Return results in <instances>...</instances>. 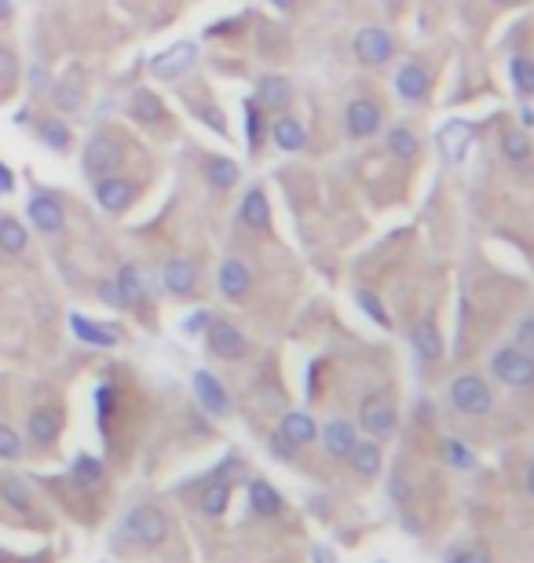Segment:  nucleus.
I'll return each instance as SVG.
<instances>
[{"label": "nucleus", "mask_w": 534, "mask_h": 563, "mask_svg": "<svg viewBox=\"0 0 534 563\" xmlns=\"http://www.w3.org/2000/svg\"><path fill=\"white\" fill-rule=\"evenodd\" d=\"M136 198V187L129 180H121V176H103L96 183V202L107 209V213H121V209H129V202Z\"/></svg>", "instance_id": "obj_20"}, {"label": "nucleus", "mask_w": 534, "mask_h": 563, "mask_svg": "<svg viewBox=\"0 0 534 563\" xmlns=\"http://www.w3.org/2000/svg\"><path fill=\"white\" fill-rule=\"evenodd\" d=\"M293 103V85H289V77L282 74H267L257 81V107L260 110H271V114H282L289 110Z\"/></svg>", "instance_id": "obj_15"}, {"label": "nucleus", "mask_w": 534, "mask_h": 563, "mask_svg": "<svg viewBox=\"0 0 534 563\" xmlns=\"http://www.w3.org/2000/svg\"><path fill=\"white\" fill-rule=\"evenodd\" d=\"M99 297L107 300V304H114V308H121V304H118V289H114V282H103V286H99Z\"/></svg>", "instance_id": "obj_45"}, {"label": "nucleus", "mask_w": 534, "mask_h": 563, "mask_svg": "<svg viewBox=\"0 0 534 563\" xmlns=\"http://www.w3.org/2000/svg\"><path fill=\"white\" fill-rule=\"evenodd\" d=\"M26 563H44V560H26Z\"/></svg>", "instance_id": "obj_51"}, {"label": "nucleus", "mask_w": 534, "mask_h": 563, "mask_svg": "<svg viewBox=\"0 0 534 563\" xmlns=\"http://www.w3.org/2000/svg\"><path fill=\"white\" fill-rule=\"evenodd\" d=\"M447 563H494V556L483 553V549H454L447 556Z\"/></svg>", "instance_id": "obj_42"}, {"label": "nucleus", "mask_w": 534, "mask_h": 563, "mask_svg": "<svg viewBox=\"0 0 534 563\" xmlns=\"http://www.w3.org/2000/svg\"><path fill=\"white\" fill-rule=\"evenodd\" d=\"M26 432H30V443L33 447H52L59 432H63V414L55 410V406H37L26 421Z\"/></svg>", "instance_id": "obj_16"}, {"label": "nucleus", "mask_w": 534, "mask_h": 563, "mask_svg": "<svg viewBox=\"0 0 534 563\" xmlns=\"http://www.w3.org/2000/svg\"><path fill=\"white\" fill-rule=\"evenodd\" d=\"M0 498H4V505H11L15 512H30V505H33L30 483L19 479V476L0 479Z\"/></svg>", "instance_id": "obj_34"}, {"label": "nucleus", "mask_w": 534, "mask_h": 563, "mask_svg": "<svg viewBox=\"0 0 534 563\" xmlns=\"http://www.w3.org/2000/svg\"><path fill=\"white\" fill-rule=\"evenodd\" d=\"M388 128V103L377 96H355L344 107V136L348 143H370Z\"/></svg>", "instance_id": "obj_4"}, {"label": "nucleus", "mask_w": 534, "mask_h": 563, "mask_svg": "<svg viewBox=\"0 0 534 563\" xmlns=\"http://www.w3.org/2000/svg\"><path fill=\"white\" fill-rule=\"evenodd\" d=\"M491 4H494V8H505V11H509V8H524L527 0H491Z\"/></svg>", "instance_id": "obj_46"}, {"label": "nucleus", "mask_w": 534, "mask_h": 563, "mask_svg": "<svg viewBox=\"0 0 534 563\" xmlns=\"http://www.w3.org/2000/svg\"><path fill=\"white\" fill-rule=\"evenodd\" d=\"M249 509L257 512L260 520H275V516H282L286 501L267 479H249Z\"/></svg>", "instance_id": "obj_23"}, {"label": "nucleus", "mask_w": 534, "mask_h": 563, "mask_svg": "<svg viewBox=\"0 0 534 563\" xmlns=\"http://www.w3.org/2000/svg\"><path fill=\"white\" fill-rule=\"evenodd\" d=\"M37 136H41V143L48 150H55V154H66V150H70V139H74V132L63 125V117H44L41 125H37Z\"/></svg>", "instance_id": "obj_31"}, {"label": "nucleus", "mask_w": 534, "mask_h": 563, "mask_svg": "<svg viewBox=\"0 0 534 563\" xmlns=\"http://www.w3.org/2000/svg\"><path fill=\"white\" fill-rule=\"evenodd\" d=\"M30 220H33V227L37 231H44V234H59L66 227V216H63V205L55 202L52 194H33L30 198Z\"/></svg>", "instance_id": "obj_18"}, {"label": "nucleus", "mask_w": 534, "mask_h": 563, "mask_svg": "<svg viewBox=\"0 0 534 563\" xmlns=\"http://www.w3.org/2000/svg\"><path fill=\"white\" fill-rule=\"evenodd\" d=\"M11 19V0H0V22Z\"/></svg>", "instance_id": "obj_49"}, {"label": "nucleus", "mask_w": 534, "mask_h": 563, "mask_svg": "<svg viewBox=\"0 0 534 563\" xmlns=\"http://www.w3.org/2000/svg\"><path fill=\"white\" fill-rule=\"evenodd\" d=\"M194 395H198V403L209 410L213 417H227L231 414V395H227V388L220 381H216L209 370H198L194 373Z\"/></svg>", "instance_id": "obj_14"}, {"label": "nucleus", "mask_w": 534, "mask_h": 563, "mask_svg": "<svg viewBox=\"0 0 534 563\" xmlns=\"http://www.w3.org/2000/svg\"><path fill=\"white\" fill-rule=\"evenodd\" d=\"M114 289H118V304L121 308H139L147 300V286H143V275H139L136 264H125L114 278Z\"/></svg>", "instance_id": "obj_26"}, {"label": "nucleus", "mask_w": 534, "mask_h": 563, "mask_svg": "<svg viewBox=\"0 0 534 563\" xmlns=\"http://www.w3.org/2000/svg\"><path fill=\"white\" fill-rule=\"evenodd\" d=\"M52 103L63 110V114L81 110V103H85V88H81V81H77V77H63V81H55Z\"/></svg>", "instance_id": "obj_32"}, {"label": "nucleus", "mask_w": 534, "mask_h": 563, "mask_svg": "<svg viewBox=\"0 0 534 563\" xmlns=\"http://www.w3.org/2000/svg\"><path fill=\"white\" fill-rule=\"evenodd\" d=\"M161 282H165V289H169L172 297H191L194 286H198V267L187 256H172L169 264H165V271H161Z\"/></svg>", "instance_id": "obj_17"}, {"label": "nucleus", "mask_w": 534, "mask_h": 563, "mask_svg": "<svg viewBox=\"0 0 534 563\" xmlns=\"http://www.w3.org/2000/svg\"><path fill=\"white\" fill-rule=\"evenodd\" d=\"M0 563H4V556H0Z\"/></svg>", "instance_id": "obj_52"}, {"label": "nucleus", "mask_w": 534, "mask_h": 563, "mask_svg": "<svg viewBox=\"0 0 534 563\" xmlns=\"http://www.w3.org/2000/svg\"><path fill=\"white\" fill-rule=\"evenodd\" d=\"M359 428L370 432V439H377V443L392 439L396 436V428H399L396 403H392L385 392H370L363 399V406H359Z\"/></svg>", "instance_id": "obj_7"}, {"label": "nucleus", "mask_w": 534, "mask_h": 563, "mask_svg": "<svg viewBox=\"0 0 534 563\" xmlns=\"http://www.w3.org/2000/svg\"><path fill=\"white\" fill-rule=\"evenodd\" d=\"M410 344H414L417 359L421 362H439L443 359V333H439L436 319H421L410 333Z\"/></svg>", "instance_id": "obj_25"}, {"label": "nucleus", "mask_w": 534, "mask_h": 563, "mask_svg": "<svg viewBox=\"0 0 534 563\" xmlns=\"http://www.w3.org/2000/svg\"><path fill=\"white\" fill-rule=\"evenodd\" d=\"M278 432L293 443L297 450L311 447L315 439H319V425H315V417L304 414V410H289L286 417H282V425H278Z\"/></svg>", "instance_id": "obj_21"}, {"label": "nucleus", "mask_w": 534, "mask_h": 563, "mask_svg": "<svg viewBox=\"0 0 534 563\" xmlns=\"http://www.w3.org/2000/svg\"><path fill=\"white\" fill-rule=\"evenodd\" d=\"M22 454V439H19V432L11 425H0V457L4 461H11V457H19Z\"/></svg>", "instance_id": "obj_40"}, {"label": "nucleus", "mask_w": 534, "mask_h": 563, "mask_svg": "<svg viewBox=\"0 0 534 563\" xmlns=\"http://www.w3.org/2000/svg\"><path fill=\"white\" fill-rule=\"evenodd\" d=\"M132 114H136V121H143V125H158V121H165V103H161L150 88H139V92H132Z\"/></svg>", "instance_id": "obj_30"}, {"label": "nucleus", "mask_w": 534, "mask_h": 563, "mask_svg": "<svg viewBox=\"0 0 534 563\" xmlns=\"http://www.w3.org/2000/svg\"><path fill=\"white\" fill-rule=\"evenodd\" d=\"M439 454H443V461L447 465H454V468H461V472H469V468H476V454H472L461 439H454V436H447L443 443H439Z\"/></svg>", "instance_id": "obj_37"}, {"label": "nucleus", "mask_w": 534, "mask_h": 563, "mask_svg": "<svg viewBox=\"0 0 534 563\" xmlns=\"http://www.w3.org/2000/svg\"><path fill=\"white\" fill-rule=\"evenodd\" d=\"M359 304H363V308L370 311V315H374V319L381 322V326H388V311L381 308V300H377L374 293H359Z\"/></svg>", "instance_id": "obj_43"}, {"label": "nucleus", "mask_w": 534, "mask_h": 563, "mask_svg": "<svg viewBox=\"0 0 534 563\" xmlns=\"http://www.w3.org/2000/svg\"><path fill=\"white\" fill-rule=\"evenodd\" d=\"M26 238H30V234H26V227H22L15 216H4V220H0V253L4 256H19L22 249H26Z\"/></svg>", "instance_id": "obj_36"}, {"label": "nucleus", "mask_w": 534, "mask_h": 563, "mask_svg": "<svg viewBox=\"0 0 534 563\" xmlns=\"http://www.w3.org/2000/svg\"><path fill=\"white\" fill-rule=\"evenodd\" d=\"M70 330L85 340V344H96V348H114V344H118V330L99 326V322H88L85 315H70Z\"/></svg>", "instance_id": "obj_28"}, {"label": "nucleus", "mask_w": 534, "mask_h": 563, "mask_svg": "<svg viewBox=\"0 0 534 563\" xmlns=\"http://www.w3.org/2000/svg\"><path fill=\"white\" fill-rule=\"evenodd\" d=\"M4 191H11V172L0 165V194H4Z\"/></svg>", "instance_id": "obj_47"}, {"label": "nucleus", "mask_w": 534, "mask_h": 563, "mask_svg": "<svg viewBox=\"0 0 534 563\" xmlns=\"http://www.w3.org/2000/svg\"><path fill=\"white\" fill-rule=\"evenodd\" d=\"M271 139H275L278 150H286V154H297V150L308 147V128L300 125L293 114H278L275 125H271Z\"/></svg>", "instance_id": "obj_24"}, {"label": "nucleus", "mask_w": 534, "mask_h": 563, "mask_svg": "<svg viewBox=\"0 0 534 563\" xmlns=\"http://www.w3.org/2000/svg\"><path fill=\"white\" fill-rule=\"evenodd\" d=\"M487 370H491V381L509 388V392H534V359L516 348L513 340L494 348Z\"/></svg>", "instance_id": "obj_5"}, {"label": "nucleus", "mask_w": 534, "mask_h": 563, "mask_svg": "<svg viewBox=\"0 0 534 563\" xmlns=\"http://www.w3.org/2000/svg\"><path fill=\"white\" fill-rule=\"evenodd\" d=\"M194 63H198V48H194L191 41H183L154 55V59H150V74L161 77V81H176V77L187 74Z\"/></svg>", "instance_id": "obj_10"}, {"label": "nucleus", "mask_w": 534, "mask_h": 563, "mask_svg": "<svg viewBox=\"0 0 534 563\" xmlns=\"http://www.w3.org/2000/svg\"><path fill=\"white\" fill-rule=\"evenodd\" d=\"M205 344H209V351H213L216 359H227V362L242 359V355L249 351L246 333L238 330V326H231V322H209Z\"/></svg>", "instance_id": "obj_11"}, {"label": "nucleus", "mask_w": 534, "mask_h": 563, "mask_svg": "<svg viewBox=\"0 0 534 563\" xmlns=\"http://www.w3.org/2000/svg\"><path fill=\"white\" fill-rule=\"evenodd\" d=\"M385 147L388 154H392V161H399V165H417L421 161V150H425V139H421V132H417L414 125H388L385 128Z\"/></svg>", "instance_id": "obj_12"}, {"label": "nucleus", "mask_w": 534, "mask_h": 563, "mask_svg": "<svg viewBox=\"0 0 534 563\" xmlns=\"http://www.w3.org/2000/svg\"><path fill=\"white\" fill-rule=\"evenodd\" d=\"M524 487H527V494L534 498V461L527 465V476H524Z\"/></svg>", "instance_id": "obj_48"}, {"label": "nucleus", "mask_w": 534, "mask_h": 563, "mask_svg": "<svg viewBox=\"0 0 534 563\" xmlns=\"http://www.w3.org/2000/svg\"><path fill=\"white\" fill-rule=\"evenodd\" d=\"M271 454H275L278 461H289V457L297 454V447H293V443H289L282 432H275V436H271Z\"/></svg>", "instance_id": "obj_44"}, {"label": "nucleus", "mask_w": 534, "mask_h": 563, "mask_svg": "<svg viewBox=\"0 0 534 563\" xmlns=\"http://www.w3.org/2000/svg\"><path fill=\"white\" fill-rule=\"evenodd\" d=\"M513 344L520 351H527L534 359V311H527L524 319L516 322V330H513Z\"/></svg>", "instance_id": "obj_39"}, {"label": "nucleus", "mask_w": 534, "mask_h": 563, "mask_svg": "<svg viewBox=\"0 0 534 563\" xmlns=\"http://www.w3.org/2000/svg\"><path fill=\"white\" fill-rule=\"evenodd\" d=\"M205 180H209V187H216V191H227V187L238 183V165L231 158H209L205 161Z\"/></svg>", "instance_id": "obj_35"}, {"label": "nucleus", "mask_w": 534, "mask_h": 563, "mask_svg": "<svg viewBox=\"0 0 534 563\" xmlns=\"http://www.w3.org/2000/svg\"><path fill=\"white\" fill-rule=\"evenodd\" d=\"M271 4H275V8H282V11H289L293 4H297V0H271Z\"/></svg>", "instance_id": "obj_50"}, {"label": "nucleus", "mask_w": 534, "mask_h": 563, "mask_svg": "<svg viewBox=\"0 0 534 563\" xmlns=\"http://www.w3.org/2000/svg\"><path fill=\"white\" fill-rule=\"evenodd\" d=\"M227 505H231V483L216 476L213 483L202 490V512L216 520V516H224V512H227Z\"/></svg>", "instance_id": "obj_33"}, {"label": "nucleus", "mask_w": 534, "mask_h": 563, "mask_svg": "<svg viewBox=\"0 0 534 563\" xmlns=\"http://www.w3.org/2000/svg\"><path fill=\"white\" fill-rule=\"evenodd\" d=\"M392 92H396L403 107H425L432 92H436V70L421 55H406V59H399L396 74H392Z\"/></svg>", "instance_id": "obj_2"}, {"label": "nucleus", "mask_w": 534, "mask_h": 563, "mask_svg": "<svg viewBox=\"0 0 534 563\" xmlns=\"http://www.w3.org/2000/svg\"><path fill=\"white\" fill-rule=\"evenodd\" d=\"M121 161H125V154H121L118 139L92 136L85 143V172H88V176H96V180H103V176H114V172L121 169Z\"/></svg>", "instance_id": "obj_8"}, {"label": "nucleus", "mask_w": 534, "mask_h": 563, "mask_svg": "<svg viewBox=\"0 0 534 563\" xmlns=\"http://www.w3.org/2000/svg\"><path fill=\"white\" fill-rule=\"evenodd\" d=\"M352 55L355 63L366 66V70H385V66H392L399 59L396 33L381 26V22H366L352 37Z\"/></svg>", "instance_id": "obj_3"}, {"label": "nucleus", "mask_w": 534, "mask_h": 563, "mask_svg": "<svg viewBox=\"0 0 534 563\" xmlns=\"http://www.w3.org/2000/svg\"><path fill=\"white\" fill-rule=\"evenodd\" d=\"M118 538L121 542L154 549V545H161L165 538H169V520H165V512L154 509V505H139V509H132L129 516L121 520Z\"/></svg>", "instance_id": "obj_6"}, {"label": "nucleus", "mask_w": 534, "mask_h": 563, "mask_svg": "<svg viewBox=\"0 0 534 563\" xmlns=\"http://www.w3.org/2000/svg\"><path fill=\"white\" fill-rule=\"evenodd\" d=\"M238 216H242V224H246L249 231H267V227H271V205H267V194L260 191V187H253V191L242 198Z\"/></svg>", "instance_id": "obj_27"}, {"label": "nucleus", "mask_w": 534, "mask_h": 563, "mask_svg": "<svg viewBox=\"0 0 534 563\" xmlns=\"http://www.w3.org/2000/svg\"><path fill=\"white\" fill-rule=\"evenodd\" d=\"M70 476H74L77 487H92V483H99V479H103V461H99V457H92V454H81L74 461V472H70Z\"/></svg>", "instance_id": "obj_38"}, {"label": "nucleus", "mask_w": 534, "mask_h": 563, "mask_svg": "<svg viewBox=\"0 0 534 563\" xmlns=\"http://www.w3.org/2000/svg\"><path fill=\"white\" fill-rule=\"evenodd\" d=\"M216 286L227 300H242L253 289V271H249L242 260H224L220 264V275H216Z\"/></svg>", "instance_id": "obj_19"}, {"label": "nucleus", "mask_w": 534, "mask_h": 563, "mask_svg": "<svg viewBox=\"0 0 534 563\" xmlns=\"http://www.w3.org/2000/svg\"><path fill=\"white\" fill-rule=\"evenodd\" d=\"M498 150H502V161L513 172H534V139L524 128L505 125L498 132Z\"/></svg>", "instance_id": "obj_9"}, {"label": "nucleus", "mask_w": 534, "mask_h": 563, "mask_svg": "<svg viewBox=\"0 0 534 563\" xmlns=\"http://www.w3.org/2000/svg\"><path fill=\"white\" fill-rule=\"evenodd\" d=\"M509 81H513L516 96L531 103L534 99V55L531 52H520L513 63H509Z\"/></svg>", "instance_id": "obj_29"}, {"label": "nucleus", "mask_w": 534, "mask_h": 563, "mask_svg": "<svg viewBox=\"0 0 534 563\" xmlns=\"http://www.w3.org/2000/svg\"><path fill=\"white\" fill-rule=\"evenodd\" d=\"M19 77V59H15V52L11 48H0V81L4 85H11Z\"/></svg>", "instance_id": "obj_41"}, {"label": "nucleus", "mask_w": 534, "mask_h": 563, "mask_svg": "<svg viewBox=\"0 0 534 563\" xmlns=\"http://www.w3.org/2000/svg\"><path fill=\"white\" fill-rule=\"evenodd\" d=\"M348 465L355 468V476L377 479V476H381V465H385V450H381V443H377V439H359V443H355V450L348 454Z\"/></svg>", "instance_id": "obj_22"}, {"label": "nucleus", "mask_w": 534, "mask_h": 563, "mask_svg": "<svg viewBox=\"0 0 534 563\" xmlns=\"http://www.w3.org/2000/svg\"><path fill=\"white\" fill-rule=\"evenodd\" d=\"M447 403L461 417H491L498 399H494V384L483 373H458L447 384Z\"/></svg>", "instance_id": "obj_1"}, {"label": "nucleus", "mask_w": 534, "mask_h": 563, "mask_svg": "<svg viewBox=\"0 0 534 563\" xmlns=\"http://www.w3.org/2000/svg\"><path fill=\"white\" fill-rule=\"evenodd\" d=\"M319 439H322V447H326V454L337 457V461H348V454H352L355 443H359V425L344 421V417H333V421H326V425L319 428Z\"/></svg>", "instance_id": "obj_13"}]
</instances>
